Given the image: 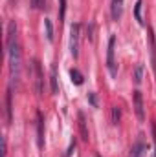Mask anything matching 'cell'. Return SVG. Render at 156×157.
<instances>
[{
    "mask_svg": "<svg viewBox=\"0 0 156 157\" xmlns=\"http://www.w3.org/2000/svg\"><path fill=\"white\" fill-rule=\"evenodd\" d=\"M7 55H9V71H11V80L17 84V82H18V75H20V66H22V51H20L18 42L13 44V46L7 49Z\"/></svg>",
    "mask_w": 156,
    "mask_h": 157,
    "instance_id": "6da1fadb",
    "label": "cell"
},
{
    "mask_svg": "<svg viewBox=\"0 0 156 157\" xmlns=\"http://www.w3.org/2000/svg\"><path fill=\"white\" fill-rule=\"evenodd\" d=\"M107 68L112 77H117V66H116V35H110L109 46H107Z\"/></svg>",
    "mask_w": 156,
    "mask_h": 157,
    "instance_id": "7a4b0ae2",
    "label": "cell"
},
{
    "mask_svg": "<svg viewBox=\"0 0 156 157\" xmlns=\"http://www.w3.org/2000/svg\"><path fill=\"white\" fill-rule=\"evenodd\" d=\"M79 39H81V24H72L70 28V51L72 57H79Z\"/></svg>",
    "mask_w": 156,
    "mask_h": 157,
    "instance_id": "3957f363",
    "label": "cell"
},
{
    "mask_svg": "<svg viewBox=\"0 0 156 157\" xmlns=\"http://www.w3.org/2000/svg\"><path fill=\"white\" fill-rule=\"evenodd\" d=\"M132 101H134V113L140 122L145 121V108H143V97H142V91L136 90L134 95H132Z\"/></svg>",
    "mask_w": 156,
    "mask_h": 157,
    "instance_id": "277c9868",
    "label": "cell"
},
{
    "mask_svg": "<svg viewBox=\"0 0 156 157\" xmlns=\"http://www.w3.org/2000/svg\"><path fill=\"white\" fill-rule=\"evenodd\" d=\"M33 77H35V93L40 97L44 93V78H42V70L37 59L33 60Z\"/></svg>",
    "mask_w": 156,
    "mask_h": 157,
    "instance_id": "5b68a950",
    "label": "cell"
},
{
    "mask_svg": "<svg viewBox=\"0 0 156 157\" xmlns=\"http://www.w3.org/2000/svg\"><path fill=\"white\" fill-rule=\"evenodd\" d=\"M13 44H17V22H15V20H11V22H9V26H7V35H6V51H7Z\"/></svg>",
    "mask_w": 156,
    "mask_h": 157,
    "instance_id": "8992f818",
    "label": "cell"
},
{
    "mask_svg": "<svg viewBox=\"0 0 156 157\" xmlns=\"http://www.w3.org/2000/svg\"><path fill=\"white\" fill-rule=\"evenodd\" d=\"M13 86H9L7 88V91H6V122L7 124H11V121H13V102H11V99H13Z\"/></svg>",
    "mask_w": 156,
    "mask_h": 157,
    "instance_id": "52a82bcc",
    "label": "cell"
},
{
    "mask_svg": "<svg viewBox=\"0 0 156 157\" xmlns=\"http://www.w3.org/2000/svg\"><path fill=\"white\" fill-rule=\"evenodd\" d=\"M37 144H39V148L44 146V121H42L40 112H37Z\"/></svg>",
    "mask_w": 156,
    "mask_h": 157,
    "instance_id": "ba28073f",
    "label": "cell"
},
{
    "mask_svg": "<svg viewBox=\"0 0 156 157\" xmlns=\"http://www.w3.org/2000/svg\"><path fill=\"white\" fill-rule=\"evenodd\" d=\"M145 152H147V144L140 139V141H136V143L132 144V148H130V157H142Z\"/></svg>",
    "mask_w": 156,
    "mask_h": 157,
    "instance_id": "9c48e42d",
    "label": "cell"
},
{
    "mask_svg": "<svg viewBox=\"0 0 156 157\" xmlns=\"http://www.w3.org/2000/svg\"><path fill=\"white\" fill-rule=\"evenodd\" d=\"M77 119H79V132H81V139L86 143V141H88V128H86V119H84V113H83V112H79Z\"/></svg>",
    "mask_w": 156,
    "mask_h": 157,
    "instance_id": "30bf717a",
    "label": "cell"
},
{
    "mask_svg": "<svg viewBox=\"0 0 156 157\" xmlns=\"http://www.w3.org/2000/svg\"><path fill=\"white\" fill-rule=\"evenodd\" d=\"M149 42H151V66L156 71V39L153 29H149Z\"/></svg>",
    "mask_w": 156,
    "mask_h": 157,
    "instance_id": "8fae6325",
    "label": "cell"
},
{
    "mask_svg": "<svg viewBox=\"0 0 156 157\" xmlns=\"http://www.w3.org/2000/svg\"><path fill=\"white\" fill-rule=\"evenodd\" d=\"M50 86H51V93H59V82H57V66L51 64L50 70Z\"/></svg>",
    "mask_w": 156,
    "mask_h": 157,
    "instance_id": "7c38bea8",
    "label": "cell"
},
{
    "mask_svg": "<svg viewBox=\"0 0 156 157\" xmlns=\"http://www.w3.org/2000/svg\"><path fill=\"white\" fill-rule=\"evenodd\" d=\"M112 18L119 20L123 17V0H112Z\"/></svg>",
    "mask_w": 156,
    "mask_h": 157,
    "instance_id": "4fadbf2b",
    "label": "cell"
},
{
    "mask_svg": "<svg viewBox=\"0 0 156 157\" xmlns=\"http://www.w3.org/2000/svg\"><path fill=\"white\" fill-rule=\"evenodd\" d=\"M142 7H143V0H136V6H134V18H136V22H138L140 26L145 24V20H143V17H142Z\"/></svg>",
    "mask_w": 156,
    "mask_h": 157,
    "instance_id": "5bb4252c",
    "label": "cell"
},
{
    "mask_svg": "<svg viewBox=\"0 0 156 157\" xmlns=\"http://www.w3.org/2000/svg\"><path fill=\"white\" fill-rule=\"evenodd\" d=\"M44 28H46V39L48 42H53V26L50 18H44Z\"/></svg>",
    "mask_w": 156,
    "mask_h": 157,
    "instance_id": "9a60e30c",
    "label": "cell"
},
{
    "mask_svg": "<svg viewBox=\"0 0 156 157\" xmlns=\"http://www.w3.org/2000/svg\"><path fill=\"white\" fill-rule=\"evenodd\" d=\"M70 77H72V82H74V84H77V86H81V84H83V80H84V77L81 75V71L76 70V68H74V70H70Z\"/></svg>",
    "mask_w": 156,
    "mask_h": 157,
    "instance_id": "2e32d148",
    "label": "cell"
},
{
    "mask_svg": "<svg viewBox=\"0 0 156 157\" xmlns=\"http://www.w3.org/2000/svg\"><path fill=\"white\" fill-rule=\"evenodd\" d=\"M142 80H143V66L138 64V66L134 68V82H136V84H142Z\"/></svg>",
    "mask_w": 156,
    "mask_h": 157,
    "instance_id": "e0dca14e",
    "label": "cell"
},
{
    "mask_svg": "<svg viewBox=\"0 0 156 157\" xmlns=\"http://www.w3.org/2000/svg\"><path fill=\"white\" fill-rule=\"evenodd\" d=\"M119 121H121V108H119V106H114V108H112V124L117 126Z\"/></svg>",
    "mask_w": 156,
    "mask_h": 157,
    "instance_id": "ac0fdd59",
    "label": "cell"
},
{
    "mask_svg": "<svg viewBox=\"0 0 156 157\" xmlns=\"http://www.w3.org/2000/svg\"><path fill=\"white\" fill-rule=\"evenodd\" d=\"M64 15H66V0H59V18H61V22L64 20Z\"/></svg>",
    "mask_w": 156,
    "mask_h": 157,
    "instance_id": "d6986e66",
    "label": "cell"
},
{
    "mask_svg": "<svg viewBox=\"0 0 156 157\" xmlns=\"http://www.w3.org/2000/svg\"><path fill=\"white\" fill-rule=\"evenodd\" d=\"M31 7L33 9H44L46 7V0H31Z\"/></svg>",
    "mask_w": 156,
    "mask_h": 157,
    "instance_id": "ffe728a7",
    "label": "cell"
},
{
    "mask_svg": "<svg viewBox=\"0 0 156 157\" xmlns=\"http://www.w3.org/2000/svg\"><path fill=\"white\" fill-rule=\"evenodd\" d=\"M2 157H7V143H6V137H2Z\"/></svg>",
    "mask_w": 156,
    "mask_h": 157,
    "instance_id": "44dd1931",
    "label": "cell"
},
{
    "mask_svg": "<svg viewBox=\"0 0 156 157\" xmlns=\"http://www.w3.org/2000/svg\"><path fill=\"white\" fill-rule=\"evenodd\" d=\"M74 150H76V141H72V144H70V148H68V152L64 154V157H70L74 154Z\"/></svg>",
    "mask_w": 156,
    "mask_h": 157,
    "instance_id": "7402d4cb",
    "label": "cell"
},
{
    "mask_svg": "<svg viewBox=\"0 0 156 157\" xmlns=\"http://www.w3.org/2000/svg\"><path fill=\"white\" fill-rule=\"evenodd\" d=\"M88 99H90L92 106H97V101H96V95H94V93H90V95H88Z\"/></svg>",
    "mask_w": 156,
    "mask_h": 157,
    "instance_id": "603a6c76",
    "label": "cell"
},
{
    "mask_svg": "<svg viewBox=\"0 0 156 157\" xmlns=\"http://www.w3.org/2000/svg\"><path fill=\"white\" fill-rule=\"evenodd\" d=\"M153 135H154V157H156V124H153Z\"/></svg>",
    "mask_w": 156,
    "mask_h": 157,
    "instance_id": "cb8c5ba5",
    "label": "cell"
},
{
    "mask_svg": "<svg viewBox=\"0 0 156 157\" xmlns=\"http://www.w3.org/2000/svg\"><path fill=\"white\" fill-rule=\"evenodd\" d=\"M9 2H11V4H15V0H9Z\"/></svg>",
    "mask_w": 156,
    "mask_h": 157,
    "instance_id": "d4e9b609",
    "label": "cell"
},
{
    "mask_svg": "<svg viewBox=\"0 0 156 157\" xmlns=\"http://www.w3.org/2000/svg\"><path fill=\"white\" fill-rule=\"evenodd\" d=\"M97 157H99V155H97Z\"/></svg>",
    "mask_w": 156,
    "mask_h": 157,
    "instance_id": "484cf974",
    "label": "cell"
}]
</instances>
